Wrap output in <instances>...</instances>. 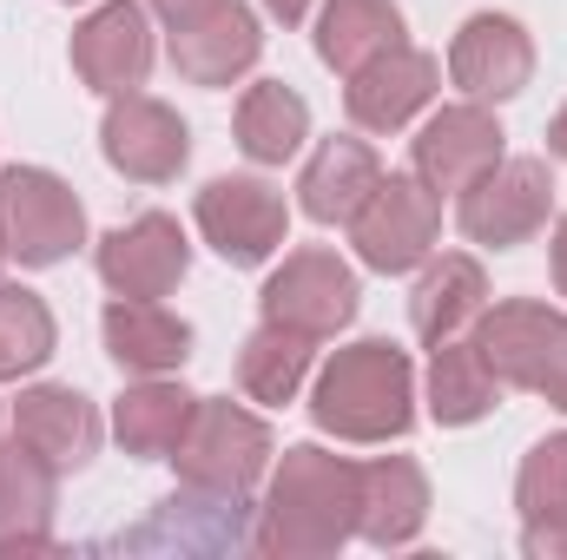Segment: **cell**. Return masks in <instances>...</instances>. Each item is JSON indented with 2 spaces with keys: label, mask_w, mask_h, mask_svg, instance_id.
<instances>
[{
  "label": "cell",
  "mask_w": 567,
  "mask_h": 560,
  "mask_svg": "<svg viewBox=\"0 0 567 560\" xmlns=\"http://www.w3.org/2000/svg\"><path fill=\"white\" fill-rule=\"evenodd\" d=\"M357 508H363V462H343L317 442H297L271 468L251 548L271 560L343 554L357 541Z\"/></svg>",
  "instance_id": "1"
},
{
  "label": "cell",
  "mask_w": 567,
  "mask_h": 560,
  "mask_svg": "<svg viewBox=\"0 0 567 560\" xmlns=\"http://www.w3.org/2000/svg\"><path fill=\"white\" fill-rule=\"evenodd\" d=\"M310 422L337 442H403L416 428V363L383 336L337 350L317 370Z\"/></svg>",
  "instance_id": "2"
},
{
  "label": "cell",
  "mask_w": 567,
  "mask_h": 560,
  "mask_svg": "<svg viewBox=\"0 0 567 560\" xmlns=\"http://www.w3.org/2000/svg\"><path fill=\"white\" fill-rule=\"evenodd\" d=\"M271 422L231 396H198L192 428L178 435V448L165 455L178 468L185 488H205V495H225V501H251V488L271 475Z\"/></svg>",
  "instance_id": "3"
},
{
  "label": "cell",
  "mask_w": 567,
  "mask_h": 560,
  "mask_svg": "<svg viewBox=\"0 0 567 560\" xmlns=\"http://www.w3.org/2000/svg\"><path fill=\"white\" fill-rule=\"evenodd\" d=\"M0 231H7V258H20L27 271H53L86 245V205L73 198V185L47 165H7L0 172Z\"/></svg>",
  "instance_id": "4"
},
{
  "label": "cell",
  "mask_w": 567,
  "mask_h": 560,
  "mask_svg": "<svg viewBox=\"0 0 567 560\" xmlns=\"http://www.w3.org/2000/svg\"><path fill=\"white\" fill-rule=\"evenodd\" d=\"M435 238H442V198L429 191L416 172H383L377 191L357 205L350 218V245L370 271L383 278H403L435 258Z\"/></svg>",
  "instance_id": "5"
},
{
  "label": "cell",
  "mask_w": 567,
  "mask_h": 560,
  "mask_svg": "<svg viewBox=\"0 0 567 560\" xmlns=\"http://www.w3.org/2000/svg\"><path fill=\"white\" fill-rule=\"evenodd\" d=\"M548 211H555V172H548V158H502L468 191H455V225L482 251L528 245L548 225Z\"/></svg>",
  "instance_id": "6"
},
{
  "label": "cell",
  "mask_w": 567,
  "mask_h": 560,
  "mask_svg": "<svg viewBox=\"0 0 567 560\" xmlns=\"http://www.w3.org/2000/svg\"><path fill=\"white\" fill-rule=\"evenodd\" d=\"M357 303H363L357 271H350L337 251H323V245L290 251L278 271L265 278V290H258L265 323H284V330H297V336H310V343L350 330V323H357Z\"/></svg>",
  "instance_id": "7"
},
{
  "label": "cell",
  "mask_w": 567,
  "mask_h": 560,
  "mask_svg": "<svg viewBox=\"0 0 567 560\" xmlns=\"http://www.w3.org/2000/svg\"><path fill=\"white\" fill-rule=\"evenodd\" d=\"M192 218H198V238L225 265H238V271L278 258L284 238H290V205H284L278 185H265V178H212L198 191Z\"/></svg>",
  "instance_id": "8"
},
{
  "label": "cell",
  "mask_w": 567,
  "mask_h": 560,
  "mask_svg": "<svg viewBox=\"0 0 567 560\" xmlns=\"http://www.w3.org/2000/svg\"><path fill=\"white\" fill-rule=\"evenodd\" d=\"M100 152H106V165L120 172V178H133V185H172L178 172H185V158H192V126L165 106V100H152V93H113L106 100V120H100Z\"/></svg>",
  "instance_id": "9"
},
{
  "label": "cell",
  "mask_w": 567,
  "mask_h": 560,
  "mask_svg": "<svg viewBox=\"0 0 567 560\" xmlns=\"http://www.w3.org/2000/svg\"><path fill=\"white\" fill-rule=\"evenodd\" d=\"M502 120L482 106V100H462V106H442L429 113L410 139V172L423 178L429 191H468L488 165H502Z\"/></svg>",
  "instance_id": "10"
},
{
  "label": "cell",
  "mask_w": 567,
  "mask_h": 560,
  "mask_svg": "<svg viewBox=\"0 0 567 560\" xmlns=\"http://www.w3.org/2000/svg\"><path fill=\"white\" fill-rule=\"evenodd\" d=\"M93 265L113 297H172L192 271V238L172 211H140L133 225L100 238Z\"/></svg>",
  "instance_id": "11"
},
{
  "label": "cell",
  "mask_w": 567,
  "mask_h": 560,
  "mask_svg": "<svg viewBox=\"0 0 567 560\" xmlns=\"http://www.w3.org/2000/svg\"><path fill=\"white\" fill-rule=\"evenodd\" d=\"M449 80L462 86V100L502 106L535 80V40L515 13H468L455 46H449Z\"/></svg>",
  "instance_id": "12"
},
{
  "label": "cell",
  "mask_w": 567,
  "mask_h": 560,
  "mask_svg": "<svg viewBox=\"0 0 567 560\" xmlns=\"http://www.w3.org/2000/svg\"><path fill=\"white\" fill-rule=\"evenodd\" d=\"M73 73L93 93H133L152 73V20L145 0H100L80 27H73Z\"/></svg>",
  "instance_id": "13"
},
{
  "label": "cell",
  "mask_w": 567,
  "mask_h": 560,
  "mask_svg": "<svg viewBox=\"0 0 567 560\" xmlns=\"http://www.w3.org/2000/svg\"><path fill=\"white\" fill-rule=\"evenodd\" d=\"M435 93H442V60L403 40V46H390L383 60H370V66L350 73L343 113H350L363 133H403Z\"/></svg>",
  "instance_id": "14"
},
{
  "label": "cell",
  "mask_w": 567,
  "mask_h": 560,
  "mask_svg": "<svg viewBox=\"0 0 567 560\" xmlns=\"http://www.w3.org/2000/svg\"><path fill=\"white\" fill-rule=\"evenodd\" d=\"M265 53V33H258V13L245 0H218L212 13H198L192 27H172V66L178 80L192 86H238Z\"/></svg>",
  "instance_id": "15"
},
{
  "label": "cell",
  "mask_w": 567,
  "mask_h": 560,
  "mask_svg": "<svg viewBox=\"0 0 567 560\" xmlns=\"http://www.w3.org/2000/svg\"><path fill=\"white\" fill-rule=\"evenodd\" d=\"M13 435L60 475H80L100 455V409L73 383H33L13 403Z\"/></svg>",
  "instance_id": "16"
},
{
  "label": "cell",
  "mask_w": 567,
  "mask_h": 560,
  "mask_svg": "<svg viewBox=\"0 0 567 560\" xmlns=\"http://www.w3.org/2000/svg\"><path fill=\"white\" fill-rule=\"evenodd\" d=\"M53 501H60V468H47L20 435L0 442V560L53 554Z\"/></svg>",
  "instance_id": "17"
},
{
  "label": "cell",
  "mask_w": 567,
  "mask_h": 560,
  "mask_svg": "<svg viewBox=\"0 0 567 560\" xmlns=\"http://www.w3.org/2000/svg\"><path fill=\"white\" fill-rule=\"evenodd\" d=\"M100 336L126 376H172L192 356V323L172 317L158 297H113L100 317Z\"/></svg>",
  "instance_id": "18"
},
{
  "label": "cell",
  "mask_w": 567,
  "mask_h": 560,
  "mask_svg": "<svg viewBox=\"0 0 567 560\" xmlns=\"http://www.w3.org/2000/svg\"><path fill=\"white\" fill-rule=\"evenodd\" d=\"M429 521V475L410 455H377L363 462V508H357V535L370 548H410Z\"/></svg>",
  "instance_id": "19"
},
{
  "label": "cell",
  "mask_w": 567,
  "mask_h": 560,
  "mask_svg": "<svg viewBox=\"0 0 567 560\" xmlns=\"http://www.w3.org/2000/svg\"><path fill=\"white\" fill-rule=\"evenodd\" d=\"M482 310H488V278H482V265L468 251L429 258L416 290H410V330L423 336L429 350L449 343V336H462V330H475Z\"/></svg>",
  "instance_id": "20"
},
{
  "label": "cell",
  "mask_w": 567,
  "mask_h": 560,
  "mask_svg": "<svg viewBox=\"0 0 567 560\" xmlns=\"http://www.w3.org/2000/svg\"><path fill=\"white\" fill-rule=\"evenodd\" d=\"M377 178H383V158L370 139H323L297 178V205L317 225H350L357 205L377 191Z\"/></svg>",
  "instance_id": "21"
},
{
  "label": "cell",
  "mask_w": 567,
  "mask_h": 560,
  "mask_svg": "<svg viewBox=\"0 0 567 560\" xmlns=\"http://www.w3.org/2000/svg\"><path fill=\"white\" fill-rule=\"evenodd\" d=\"M403 46V7L396 0H323L317 7V60L330 73H357Z\"/></svg>",
  "instance_id": "22"
},
{
  "label": "cell",
  "mask_w": 567,
  "mask_h": 560,
  "mask_svg": "<svg viewBox=\"0 0 567 560\" xmlns=\"http://www.w3.org/2000/svg\"><path fill=\"white\" fill-rule=\"evenodd\" d=\"M548 323H555V303H542V297H508V303H488L482 317H475V350H482V363L495 370V383H508V390H528V376H535V356H542V343H548Z\"/></svg>",
  "instance_id": "23"
},
{
  "label": "cell",
  "mask_w": 567,
  "mask_h": 560,
  "mask_svg": "<svg viewBox=\"0 0 567 560\" xmlns=\"http://www.w3.org/2000/svg\"><path fill=\"white\" fill-rule=\"evenodd\" d=\"M192 409L198 396L172 376H140L120 403H113V435L126 455H145V462H165L178 448V435L192 428Z\"/></svg>",
  "instance_id": "24"
},
{
  "label": "cell",
  "mask_w": 567,
  "mask_h": 560,
  "mask_svg": "<svg viewBox=\"0 0 567 560\" xmlns=\"http://www.w3.org/2000/svg\"><path fill=\"white\" fill-rule=\"evenodd\" d=\"M423 403H429V416L442 422V428H468V422H482L495 403H502V383H495V370L482 363V350H475L468 336H449V343L429 350Z\"/></svg>",
  "instance_id": "25"
},
{
  "label": "cell",
  "mask_w": 567,
  "mask_h": 560,
  "mask_svg": "<svg viewBox=\"0 0 567 560\" xmlns=\"http://www.w3.org/2000/svg\"><path fill=\"white\" fill-rule=\"evenodd\" d=\"M303 139H310L303 93L284 86V80H251L245 100H238V152L251 165H284V158L303 152Z\"/></svg>",
  "instance_id": "26"
},
{
  "label": "cell",
  "mask_w": 567,
  "mask_h": 560,
  "mask_svg": "<svg viewBox=\"0 0 567 560\" xmlns=\"http://www.w3.org/2000/svg\"><path fill=\"white\" fill-rule=\"evenodd\" d=\"M310 356H317L310 336H297L284 323H258L238 350V390L265 409H284V403H297V390L310 376Z\"/></svg>",
  "instance_id": "27"
},
{
  "label": "cell",
  "mask_w": 567,
  "mask_h": 560,
  "mask_svg": "<svg viewBox=\"0 0 567 560\" xmlns=\"http://www.w3.org/2000/svg\"><path fill=\"white\" fill-rule=\"evenodd\" d=\"M53 343H60V330H53L47 297L27 283H0V383L33 376L53 356Z\"/></svg>",
  "instance_id": "28"
},
{
  "label": "cell",
  "mask_w": 567,
  "mask_h": 560,
  "mask_svg": "<svg viewBox=\"0 0 567 560\" xmlns=\"http://www.w3.org/2000/svg\"><path fill=\"white\" fill-rule=\"evenodd\" d=\"M515 508H522L528 528H542V521H567V428L561 435H548V442H535V448L522 455Z\"/></svg>",
  "instance_id": "29"
},
{
  "label": "cell",
  "mask_w": 567,
  "mask_h": 560,
  "mask_svg": "<svg viewBox=\"0 0 567 560\" xmlns=\"http://www.w3.org/2000/svg\"><path fill=\"white\" fill-rule=\"evenodd\" d=\"M528 390L548 396V403L567 416V310H555V323H548V343H542V356H535Z\"/></svg>",
  "instance_id": "30"
},
{
  "label": "cell",
  "mask_w": 567,
  "mask_h": 560,
  "mask_svg": "<svg viewBox=\"0 0 567 560\" xmlns=\"http://www.w3.org/2000/svg\"><path fill=\"white\" fill-rule=\"evenodd\" d=\"M522 554L528 560H567V521H542L522 535Z\"/></svg>",
  "instance_id": "31"
},
{
  "label": "cell",
  "mask_w": 567,
  "mask_h": 560,
  "mask_svg": "<svg viewBox=\"0 0 567 560\" xmlns=\"http://www.w3.org/2000/svg\"><path fill=\"white\" fill-rule=\"evenodd\" d=\"M212 7H218V0H145V13L165 20V33H172V27H192V20L212 13Z\"/></svg>",
  "instance_id": "32"
},
{
  "label": "cell",
  "mask_w": 567,
  "mask_h": 560,
  "mask_svg": "<svg viewBox=\"0 0 567 560\" xmlns=\"http://www.w3.org/2000/svg\"><path fill=\"white\" fill-rule=\"evenodd\" d=\"M317 0H265V13L271 20H284V27H303V13H310Z\"/></svg>",
  "instance_id": "33"
},
{
  "label": "cell",
  "mask_w": 567,
  "mask_h": 560,
  "mask_svg": "<svg viewBox=\"0 0 567 560\" xmlns=\"http://www.w3.org/2000/svg\"><path fill=\"white\" fill-rule=\"evenodd\" d=\"M555 290L567 297V218L555 225Z\"/></svg>",
  "instance_id": "34"
},
{
  "label": "cell",
  "mask_w": 567,
  "mask_h": 560,
  "mask_svg": "<svg viewBox=\"0 0 567 560\" xmlns=\"http://www.w3.org/2000/svg\"><path fill=\"white\" fill-rule=\"evenodd\" d=\"M548 152H555V158H567V106L555 113V126H548Z\"/></svg>",
  "instance_id": "35"
},
{
  "label": "cell",
  "mask_w": 567,
  "mask_h": 560,
  "mask_svg": "<svg viewBox=\"0 0 567 560\" xmlns=\"http://www.w3.org/2000/svg\"><path fill=\"white\" fill-rule=\"evenodd\" d=\"M0 265H7V231H0Z\"/></svg>",
  "instance_id": "36"
}]
</instances>
